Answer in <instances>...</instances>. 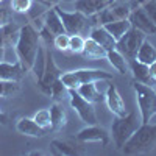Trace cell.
<instances>
[{
    "label": "cell",
    "instance_id": "6da1fadb",
    "mask_svg": "<svg viewBox=\"0 0 156 156\" xmlns=\"http://www.w3.org/2000/svg\"><path fill=\"white\" fill-rule=\"evenodd\" d=\"M39 42H41V36H39V30L34 28L33 23H27L19 30V37L17 42L14 44V50L19 62L22 67L30 72L33 69V64L37 55Z\"/></svg>",
    "mask_w": 156,
    "mask_h": 156
},
{
    "label": "cell",
    "instance_id": "7a4b0ae2",
    "mask_svg": "<svg viewBox=\"0 0 156 156\" xmlns=\"http://www.w3.org/2000/svg\"><path fill=\"white\" fill-rule=\"evenodd\" d=\"M156 145V123H142L137 126V129L131 134L123 147L120 148L125 154H139L151 151Z\"/></svg>",
    "mask_w": 156,
    "mask_h": 156
},
{
    "label": "cell",
    "instance_id": "3957f363",
    "mask_svg": "<svg viewBox=\"0 0 156 156\" xmlns=\"http://www.w3.org/2000/svg\"><path fill=\"white\" fill-rule=\"evenodd\" d=\"M133 89L136 92L137 98V106L140 112V122L142 123H150L151 117L156 115V90L144 83H139L134 80Z\"/></svg>",
    "mask_w": 156,
    "mask_h": 156
},
{
    "label": "cell",
    "instance_id": "277c9868",
    "mask_svg": "<svg viewBox=\"0 0 156 156\" xmlns=\"http://www.w3.org/2000/svg\"><path fill=\"white\" fill-rule=\"evenodd\" d=\"M137 126H139V120H137L136 111H131L122 117L115 115V119L112 120V125H111V134H112V140L115 147L122 148L123 144L137 129Z\"/></svg>",
    "mask_w": 156,
    "mask_h": 156
},
{
    "label": "cell",
    "instance_id": "5b68a950",
    "mask_svg": "<svg viewBox=\"0 0 156 156\" xmlns=\"http://www.w3.org/2000/svg\"><path fill=\"white\" fill-rule=\"evenodd\" d=\"M111 78L112 75L109 72L100 70V69H78V70L61 73V81L67 89H76L80 84H84V83L111 80Z\"/></svg>",
    "mask_w": 156,
    "mask_h": 156
},
{
    "label": "cell",
    "instance_id": "8992f818",
    "mask_svg": "<svg viewBox=\"0 0 156 156\" xmlns=\"http://www.w3.org/2000/svg\"><path fill=\"white\" fill-rule=\"evenodd\" d=\"M56 12L59 14L62 25H64V30H66L67 34H81L86 33L89 30V17L84 16L83 12L80 11H64L61 9V6H55Z\"/></svg>",
    "mask_w": 156,
    "mask_h": 156
},
{
    "label": "cell",
    "instance_id": "52a82bcc",
    "mask_svg": "<svg viewBox=\"0 0 156 156\" xmlns=\"http://www.w3.org/2000/svg\"><path fill=\"white\" fill-rule=\"evenodd\" d=\"M145 41V34L142 33L140 30L131 27L119 41L115 44V48L120 51V53L129 61V59H134L137 55V50L140 47V44Z\"/></svg>",
    "mask_w": 156,
    "mask_h": 156
},
{
    "label": "cell",
    "instance_id": "ba28073f",
    "mask_svg": "<svg viewBox=\"0 0 156 156\" xmlns=\"http://www.w3.org/2000/svg\"><path fill=\"white\" fill-rule=\"evenodd\" d=\"M69 101H70L72 109H75L78 117H80L86 125H95L98 122L94 103H90L86 98H83L76 92V89H69Z\"/></svg>",
    "mask_w": 156,
    "mask_h": 156
},
{
    "label": "cell",
    "instance_id": "9c48e42d",
    "mask_svg": "<svg viewBox=\"0 0 156 156\" xmlns=\"http://www.w3.org/2000/svg\"><path fill=\"white\" fill-rule=\"evenodd\" d=\"M58 78H61V70L58 69V66L53 61V55L51 51L47 48L45 50V59H44V69H42V75L37 80V86L42 90L44 94H50L51 84H53Z\"/></svg>",
    "mask_w": 156,
    "mask_h": 156
},
{
    "label": "cell",
    "instance_id": "30bf717a",
    "mask_svg": "<svg viewBox=\"0 0 156 156\" xmlns=\"http://www.w3.org/2000/svg\"><path fill=\"white\" fill-rule=\"evenodd\" d=\"M128 20L131 22V27L140 30L145 36H156V25L151 22V19L148 17V14L145 12L144 8H136L133 11H129Z\"/></svg>",
    "mask_w": 156,
    "mask_h": 156
},
{
    "label": "cell",
    "instance_id": "8fae6325",
    "mask_svg": "<svg viewBox=\"0 0 156 156\" xmlns=\"http://www.w3.org/2000/svg\"><path fill=\"white\" fill-rule=\"evenodd\" d=\"M76 140L78 142H100L101 145H108L111 140V134H108L105 128L97 126L95 123V125H87L86 128H83L76 134Z\"/></svg>",
    "mask_w": 156,
    "mask_h": 156
},
{
    "label": "cell",
    "instance_id": "7c38bea8",
    "mask_svg": "<svg viewBox=\"0 0 156 156\" xmlns=\"http://www.w3.org/2000/svg\"><path fill=\"white\" fill-rule=\"evenodd\" d=\"M27 75V70L22 67L19 61L9 62V61H2L0 62V80L2 81H20L22 78Z\"/></svg>",
    "mask_w": 156,
    "mask_h": 156
},
{
    "label": "cell",
    "instance_id": "4fadbf2b",
    "mask_svg": "<svg viewBox=\"0 0 156 156\" xmlns=\"http://www.w3.org/2000/svg\"><path fill=\"white\" fill-rule=\"evenodd\" d=\"M105 101L109 108V111L114 114V115H125L126 114V108H125V101L122 98V95L119 94V90L114 84H109L106 92H105Z\"/></svg>",
    "mask_w": 156,
    "mask_h": 156
},
{
    "label": "cell",
    "instance_id": "5bb4252c",
    "mask_svg": "<svg viewBox=\"0 0 156 156\" xmlns=\"http://www.w3.org/2000/svg\"><path fill=\"white\" fill-rule=\"evenodd\" d=\"M115 0H75L73 2V6L76 11L83 12L84 16L90 17L100 12L101 9H105L106 6L112 5Z\"/></svg>",
    "mask_w": 156,
    "mask_h": 156
},
{
    "label": "cell",
    "instance_id": "9a60e30c",
    "mask_svg": "<svg viewBox=\"0 0 156 156\" xmlns=\"http://www.w3.org/2000/svg\"><path fill=\"white\" fill-rule=\"evenodd\" d=\"M17 131L23 136H30V137H42L47 134L48 129L47 128H42L39 126L33 119H30V117H22V119H19L17 125Z\"/></svg>",
    "mask_w": 156,
    "mask_h": 156
},
{
    "label": "cell",
    "instance_id": "2e32d148",
    "mask_svg": "<svg viewBox=\"0 0 156 156\" xmlns=\"http://www.w3.org/2000/svg\"><path fill=\"white\" fill-rule=\"evenodd\" d=\"M19 27L16 22H8L0 27V47H14L19 37Z\"/></svg>",
    "mask_w": 156,
    "mask_h": 156
},
{
    "label": "cell",
    "instance_id": "e0dca14e",
    "mask_svg": "<svg viewBox=\"0 0 156 156\" xmlns=\"http://www.w3.org/2000/svg\"><path fill=\"white\" fill-rule=\"evenodd\" d=\"M76 92L90 103H101L105 100V94H101L98 90V81H90V83L80 84L76 87Z\"/></svg>",
    "mask_w": 156,
    "mask_h": 156
},
{
    "label": "cell",
    "instance_id": "ac0fdd59",
    "mask_svg": "<svg viewBox=\"0 0 156 156\" xmlns=\"http://www.w3.org/2000/svg\"><path fill=\"white\" fill-rule=\"evenodd\" d=\"M44 27L53 34H61V33H66V30H64V25H62V20L59 17V14L56 12V8H50L44 12Z\"/></svg>",
    "mask_w": 156,
    "mask_h": 156
},
{
    "label": "cell",
    "instance_id": "d6986e66",
    "mask_svg": "<svg viewBox=\"0 0 156 156\" xmlns=\"http://www.w3.org/2000/svg\"><path fill=\"white\" fill-rule=\"evenodd\" d=\"M50 148H51V153L58 154V156H75V154L83 153V150H80V147H78L76 144H73V142L59 140V139L51 140Z\"/></svg>",
    "mask_w": 156,
    "mask_h": 156
},
{
    "label": "cell",
    "instance_id": "ffe728a7",
    "mask_svg": "<svg viewBox=\"0 0 156 156\" xmlns=\"http://www.w3.org/2000/svg\"><path fill=\"white\" fill-rule=\"evenodd\" d=\"M90 39H94L97 44H100L105 50H114L115 48V44L117 41L108 33V30L103 27V25H98V27L90 30Z\"/></svg>",
    "mask_w": 156,
    "mask_h": 156
},
{
    "label": "cell",
    "instance_id": "44dd1931",
    "mask_svg": "<svg viewBox=\"0 0 156 156\" xmlns=\"http://www.w3.org/2000/svg\"><path fill=\"white\" fill-rule=\"evenodd\" d=\"M128 66H129V70H131V73H133L136 81L144 83V84H150L151 81H154L151 78V75H150V70H148L147 64L139 62L137 59H129Z\"/></svg>",
    "mask_w": 156,
    "mask_h": 156
},
{
    "label": "cell",
    "instance_id": "7402d4cb",
    "mask_svg": "<svg viewBox=\"0 0 156 156\" xmlns=\"http://www.w3.org/2000/svg\"><path fill=\"white\" fill-rule=\"evenodd\" d=\"M50 122L53 129H61L66 126L67 115L66 111H64L62 101H53V105L50 106Z\"/></svg>",
    "mask_w": 156,
    "mask_h": 156
},
{
    "label": "cell",
    "instance_id": "603a6c76",
    "mask_svg": "<svg viewBox=\"0 0 156 156\" xmlns=\"http://www.w3.org/2000/svg\"><path fill=\"white\" fill-rule=\"evenodd\" d=\"M106 59L109 61L111 66H112L117 72H119V73H122V75H125V73L128 72V69H129V66H128V59H126V58H125L117 48H114V50H108Z\"/></svg>",
    "mask_w": 156,
    "mask_h": 156
},
{
    "label": "cell",
    "instance_id": "cb8c5ba5",
    "mask_svg": "<svg viewBox=\"0 0 156 156\" xmlns=\"http://www.w3.org/2000/svg\"><path fill=\"white\" fill-rule=\"evenodd\" d=\"M108 33L115 39V41H119V39L131 28V22H129L128 19H119V20H114V22H109V23H105L103 25Z\"/></svg>",
    "mask_w": 156,
    "mask_h": 156
},
{
    "label": "cell",
    "instance_id": "d4e9b609",
    "mask_svg": "<svg viewBox=\"0 0 156 156\" xmlns=\"http://www.w3.org/2000/svg\"><path fill=\"white\" fill-rule=\"evenodd\" d=\"M108 50H105L100 44H97L94 39H86L84 42V48H83V55L89 59H103L106 58Z\"/></svg>",
    "mask_w": 156,
    "mask_h": 156
},
{
    "label": "cell",
    "instance_id": "484cf974",
    "mask_svg": "<svg viewBox=\"0 0 156 156\" xmlns=\"http://www.w3.org/2000/svg\"><path fill=\"white\" fill-rule=\"evenodd\" d=\"M134 59H137L139 62H144V64H151L154 59H156V48H154V45L150 42V41H145L140 44V47H139V50H137V55H136V58Z\"/></svg>",
    "mask_w": 156,
    "mask_h": 156
},
{
    "label": "cell",
    "instance_id": "4316f807",
    "mask_svg": "<svg viewBox=\"0 0 156 156\" xmlns=\"http://www.w3.org/2000/svg\"><path fill=\"white\" fill-rule=\"evenodd\" d=\"M51 98H53V101H62V98L69 95V89L64 86V83L61 81V78H58V80L51 84V89H50V94Z\"/></svg>",
    "mask_w": 156,
    "mask_h": 156
},
{
    "label": "cell",
    "instance_id": "83f0119b",
    "mask_svg": "<svg viewBox=\"0 0 156 156\" xmlns=\"http://www.w3.org/2000/svg\"><path fill=\"white\" fill-rule=\"evenodd\" d=\"M19 92L17 81H2L0 80V97H12Z\"/></svg>",
    "mask_w": 156,
    "mask_h": 156
},
{
    "label": "cell",
    "instance_id": "f1b7e54d",
    "mask_svg": "<svg viewBox=\"0 0 156 156\" xmlns=\"http://www.w3.org/2000/svg\"><path fill=\"white\" fill-rule=\"evenodd\" d=\"M84 42H86V39H84L81 34H70V39H69V50L72 51V53H83Z\"/></svg>",
    "mask_w": 156,
    "mask_h": 156
},
{
    "label": "cell",
    "instance_id": "f546056e",
    "mask_svg": "<svg viewBox=\"0 0 156 156\" xmlns=\"http://www.w3.org/2000/svg\"><path fill=\"white\" fill-rule=\"evenodd\" d=\"M33 120L42 128H51V122H50V109H41L37 111L34 115H33Z\"/></svg>",
    "mask_w": 156,
    "mask_h": 156
},
{
    "label": "cell",
    "instance_id": "4dcf8cb0",
    "mask_svg": "<svg viewBox=\"0 0 156 156\" xmlns=\"http://www.w3.org/2000/svg\"><path fill=\"white\" fill-rule=\"evenodd\" d=\"M69 39H70V34L67 33H61V34H56L53 37V45L55 48L61 50V51H67L69 50Z\"/></svg>",
    "mask_w": 156,
    "mask_h": 156
},
{
    "label": "cell",
    "instance_id": "1f68e13d",
    "mask_svg": "<svg viewBox=\"0 0 156 156\" xmlns=\"http://www.w3.org/2000/svg\"><path fill=\"white\" fill-rule=\"evenodd\" d=\"M33 6V0H11V8L16 12H28Z\"/></svg>",
    "mask_w": 156,
    "mask_h": 156
},
{
    "label": "cell",
    "instance_id": "d6a6232c",
    "mask_svg": "<svg viewBox=\"0 0 156 156\" xmlns=\"http://www.w3.org/2000/svg\"><path fill=\"white\" fill-rule=\"evenodd\" d=\"M142 8L145 9V12L148 14V17L151 19V22L156 25V0H148V2Z\"/></svg>",
    "mask_w": 156,
    "mask_h": 156
},
{
    "label": "cell",
    "instance_id": "836d02e7",
    "mask_svg": "<svg viewBox=\"0 0 156 156\" xmlns=\"http://www.w3.org/2000/svg\"><path fill=\"white\" fill-rule=\"evenodd\" d=\"M11 9H8V8H5V6H2L0 8V27L2 25H5V23H8V22H11Z\"/></svg>",
    "mask_w": 156,
    "mask_h": 156
},
{
    "label": "cell",
    "instance_id": "e575fe53",
    "mask_svg": "<svg viewBox=\"0 0 156 156\" xmlns=\"http://www.w3.org/2000/svg\"><path fill=\"white\" fill-rule=\"evenodd\" d=\"M148 70H150V75H151V78L156 81V59L151 62V64H148Z\"/></svg>",
    "mask_w": 156,
    "mask_h": 156
},
{
    "label": "cell",
    "instance_id": "d590c367",
    "mask_svg": "<svg viewBox=\"0 0 156 156\" xmlns=\"http://www.w3.org/2000/svg\"><path fill=\"white\" fill-rule=\"evenodd\" d=\"M37 2H41L45 6H56L59 3V0H37Z\"/></svg>",
    "mask_w": 156,
    "mask_h": 156
},
{
    "label": "cell",
    "instance_id": "8d00e7d4",
    "mask_svg": "<svg viewBox=\"0 0 156 156\" xmlns=\"http://www.w3.org/2000/svg\"><path fill=\"white\" fill-rule=\"evenodd\" d=\"M6 122H8V119H6V115H5V112L0 109V123L2 125H6Z\"/></svg>",
    "mask_w": 156,
    "mask_h": 156
},
{
    "label": "cell",
    "instance_id": "74e56055",
    "mask_svg": "<svg viewBox=\"0 0 156 156\" xmlns=\"http://www.w3.org/2000/svg\"><path fill=\"white\" fill-rule=\"evenodd\" d=\"M3 59H5V48L0 47V62H2Z\"/></svg>",
    "mask_w": 156,
    "mask_h": 156
},
{
    "label": "cell",
    "instance_id": "f35d334b",
    "mask_svg": "<svg viewBox=\"0 0 156 156\" xmlns=\"http://www.w3.org/2000/svg\"><path fill=\"white\" fill-rule=\"evenodd\" d=\"M59 2H62V3H73L75 0H59Z\"/></svg>",
    "mask_w": 156,
    "mask_h": 156
},
{
    "label": "cell",
    "instance_id": "ab89813d",
    "mask_svg": "<svg viewBox=\"0 0 156 156\" xmlns=\"http://www.w3.org/2000/svg\"><path fill=\"white\" fill-rule=\"evenodd\" d=\"M2 2H3V0H0V3H2Z\"/></svg>",
    "mask_w": 156,
    "mask_h": 156
}]
</instances>
